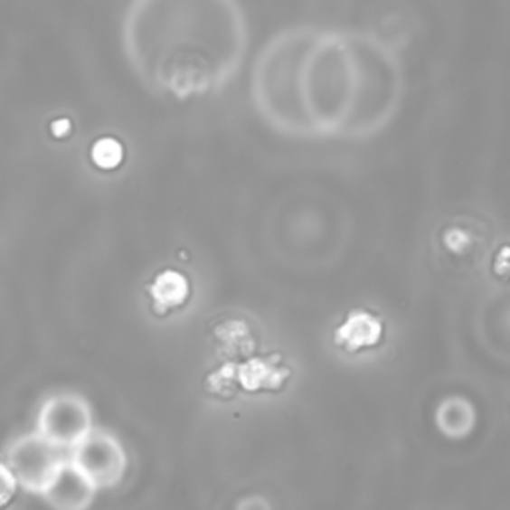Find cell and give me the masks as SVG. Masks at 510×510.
I'll return each instance as SVG.
<instances>
[{"mask_svg":"<svg viewBox=\"0 0 510 510\" xmlns=\"http://www.w3.org/2000/svg\"><path fill=\"white\" fill-rule=\"evenodd\" d=\"M61 450L42 435L21 437L8 447L6 465L26 490L44 495L66 463Z\"/></svg>","mask_w":510,"mask_h":510,"instance_id":"7a4b0ae2","label":"cell"},{"mask_svg":"<svg viewBox=\"0 0 510 510\" xmlns=\"http://www.w3.org/2000/svg\"><path fill=\"white\" fill-rule=\"evenodd\" d=\"M240 389L248 393H260V391H278L288 379V371H283L278 363L263 357H251L238 363Z\"/></svg>","mask_w":510,"mask_h":510,"instance_id":"52a82bcc","label":"cell"},{"mask_svg":"<svg viewBox=\"0 0 510 510\" xmlns=\"http://www.w3.org/2000/svg\"><path fill=\"white\" fill-rule=\"evenodd\" d=\"M71 120H68V118H61V120L52 122V134L56 138H64L66 134H71Z\"/></svg>","mask_w":510,"mask_h":510,"instance_id":"7c38bea8","label":"cell"},{"mask_svg":"<svg viewBox=\"0 0 510 510\" xmlns=\"http://www.w3.org/2000/svg\"><path fill=\"white\" fill-rule=\"evenodd\" d=\"M122 44L134 74L152 92L190 100L238 76L250 26L240 0H132Z\"/></svg>","mask_w":510,"mask_h":510,"instance_id":"6da1fadb","label":"cell"},{"mask_svg":"<svg viewBox=\"0 0 510 510\" xmlns=\"http://www.w3.org/2000/svg\"><path fill=\"white\" fill-rule=\"evenodd\" d=\"M72 463L98 488H112L126 475L128 457L120 440L104 430H92L80 445L72 449Z\"/></svg>","mask_w":510,"mask_h":510,"instance_id":"277c9868","label":"cell"},{"mask_svg":"<svg viewBox=\"0 0 510 510\" xmlns=\"http://www.w3.org/2000/svg\"><path fill=\"white\" fill-rule=\"evenodd\" d=\"M18 478L8 465L0 463V508H5L6 505H11V500L14 498L18 490Z\"/></svg>","mask_w":510,"mask_h":510,"instance_id":"8fae6325","label":"cell"},{"mask_svg":"<svg viewBox=\"0 0 510 510\" xmlns=\"http://www.w3.org/2000/svg\"><path fill=\"white\" fill-rule=\"evenodd\" d=\"M218 337L231 353H250L253 349V339L250 329L241 321H228L218 327Z\"/></svg>","mask_w":510,"mask_h":510,"instance_id":"30bf717a","label":"cell"},{"mask_svg":"<svg viewBox=\"0 0 510 510\" xmlns=\"http://www.w3.org/2000/svg\"><path fill=\"white\" fill-rule=\"evenodd\" d=\"M148 296L152 309L156 313H170L185 306L192 296V286L188 278L178 269H164L152 279L148 286Z\"/></svg>","mask_w":510,"mask_h":510,"instance_id":"8992f818","label":"cell"},{"mask_svg":"<svg viewBox=\"0 0 510 510\" xmlns=\"http://www.w3.org/2000/svg\"><path fill=\"white\" fill-rule=\"evenodd\" d=\"M98 486L72 460L64 463L52 485L42 495L56 510H88L96 496Z\"/></svg>","mask_w":510,"mask_h":510,"instance_id":"5b68a950","label":"cell"},{"mask_svg":"<svg viewBox=\"0 0 510 510\" xmlns=\"http://www.w3.org/2000/svg\"><path fill=\"white\" fill-rule=\"evenodd\" d=\"M92 433V411L82 397H51L38 413V435L58 449H74Z\"/></svg>","mask_w":510,"mask_h":510,"instance_id":"3957f363","label":"cell"},{"mask_svg":"<svg viewBox=\"0 0 510 510\" xmlns=\"http://www.w3.org/2000/svg\"><path fill=\"white\" fill-rule=\"evenodd\" d=\"M90 160L96 168L104 172L116 170L124 162V146L112 136H104V138L96 140L90 148Z\"/></svg>","mask_w":510,"mask_h":510,"instance_id":"ba28073f","label":"cell"},{"mask_svg":"<svg viewBox=\"0 0 510 510\" xmlns=\"http://www.w3.org/2000/svg\"><path fill=\"white\" fill-rule=\"evenodd\" d=\"M205 389H208V393L223 399L233 397L235 391L240 389L238 363H223L218 371L210 373V377L205 379Z\"/></svg>","mask_w":510,"mask_h":510,"instance_id":"9c48e42d","label":"cell"}]
</instances>
